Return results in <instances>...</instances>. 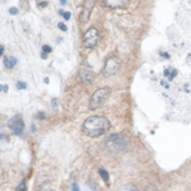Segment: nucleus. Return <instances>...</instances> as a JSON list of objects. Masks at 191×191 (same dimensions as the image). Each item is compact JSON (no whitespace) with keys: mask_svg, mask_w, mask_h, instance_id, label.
<instances>
[{"mask_svg":"<svg viewBox=\"0 0 191 191\" xmlns=\"http://www.w3.org/2000/svg\"><path fill=\"white\" fill-rule=\"evenodd\" d=\"M110 121L103 116H92L88 117L83 122L82 130L89 138H97V136L103 135L110 129Z\"/></svg>","mask_w":191,"mask_h":191,"instance_id":"1","label":"nucleus"},{"mask_svg":"<svg viewBox=\"0 0 191 191\" xmlns=\"http://www.w3.org/2000/svg\"><path fill=\"white\" fill-rule=\"evenodd\" d=\"M106 146L110 152L120 153L124 152L127 146V140L125 136L120 135V134H112L106 139Z\"/></svg>","mask_w":191,"mask_h":191,"instance_id":"2","label":"nucleus"},{"mask_svg":"<svg viewBox=\"0 0 191 191\" xmlns=\"http://www.w3.org/2000/svg\"><path fill=\"white\" fill-rule=\"evenodd\" d=\"M108 94H110V88H101L95 91L89 100V110H97L100 106H102V103L107 100Z\"/></svg>","mask_w":191,"mask_h":191,"instance_id":"3","label":"nucleus"},{"mask_svg":"<svg viewBox=\"0 0 191 191\" xmlns=\"http://www.w3.org/2000/svg\"><path fill=\"white\" fill-rule=\"evenodd\" d=\"M98 38H100V34H98L97 28H89L83 36V43L87 49H93L98 42Z\"/></svg>","mask_w":191,"mask_h":191,"instance_id":"4","label":"nucleus"},{"mask_svg":"<svg viewBox=\"0 0 191 191\" xmlns=\"http://www.w3.org/2000/svg\"><path fill=\"white\" fill-rule=\"evenodd\" d=\"M119 68H120V60H119V57L112 56V57H110V59H107V61H106V64H104L102 73H103L104 76H111V75L116 74L117 70H119Z\"/></svg>","mask_w":191,"mask_h":191,"instance_id":"5","label":"nucleus"},{"mask_svg":"<svg viewBox=\"0 0 191 191\" xmlns=\"http://www.w3.org/2000/svg\"><path fill=\"white\" fill-rule=\"evenodd\" d=\"M8 126H9V129L13 130V133L17 134V135H21L24 130V122H23V120H22L21 116L12 117L8 122Z\"/></svg>","mask_w":191,"mask_h":191,"instance_id":"6","label":"nucleus"},{"mask_svg":"<svg viewBox=\"0 0 191 191\" xmlns=\"http://www.w3.org/2000/svg\"><path fill=\"white\" fill-rule=\"evenodd\" d=\"M94 6V1L93 0H85L84 5H83L82 13H80V23H85L89 18V14H91L92 9Z\"/></svg>","mask_w":191,"mask_h":191,"instance_id":"7","label":"nucleus"},{"mask_svg":"<svg viewBox=\"0 0 191 191\" xmlns=\"http://www.w3.org/2000/svg\"><path fill=\"white\" fill-rule=\"evenodd\" d=\"M102 4L107 8L116 9V8H125L129 0H101Z\"/></svg>","mask_w":191,"mask_h":191,"instance_id":"8","label":"nucleus"},{"mask_svg":"<svg viewBox=\"0 0 191 191\" xmlns=\"http://www.w3.org/2000/svg\"><path fill=\"white\" fill-rule=\"evenodd\" d=\"M93 71H92L89 68H83L80 69V71H79V80L82 83H89L93 79Z\"/></svg>","mask_w":191,"mask_h":191,"instance_id":"9","label":"nucleus"},{"mask_svg":"<svg viewBox=\"0 0 191 191\" xmlns=\"http://www.w3.org/2000/svg\"><path fill=\"white\" fill-rule=\"evenodd\" d=\"M163 74H164L166 78H168V79L171 80V79H173L175 76L177 75V70H176V69H173V68H167V69L164 70Z\"/></svg>","mask_w":191,"mask_h":191,"instance_id":"10","label":"nucleus"},{"mask_svg":"<svg viewBox=\"0 0 191 191\" xmlns=\"http://www.w3.org/2000/svg\"><path fill=\"white\" fill-rule=\"evenodd\" d=\"M17 64V59L15 57H13V56H10V57H6V59L4 60V65H5V68H8V69H12L13 66Z\"/></svg>","mask_w":191,"mask_h":191,"instance_id":"11","label":"nucleus"},{"mask_svg":"<svg viewBox=\"0 0 191 191\" xmlns=\"http://www.w3.org/2000/svg\"><path fill=\"white\" fill-rule=\"evenodd\" d=\"M117 191H139V189L133 183H126V185H122Z\"/></svg>","mask_w":191,"mask_h":191,"instance_id":"12","label":"nucleus"},{"mask_svg":"<svg viewBox=\"0 0 191 191\" xmlns=\"http://www.w3.org/2000/svg\"><path fill=\"white\" fill-rule=\"evenodd\" d=\"M100 175H101V177L103 178L104 182H108V180H110V176H108V173H107L106 170H103V168H100Z\"/></svg>","mask_w":191,"mask_h":191,"instance_id":"13","label":"nucleus"},{"mask_svg":"<svg viewBox=\"0 0 191 191\" xmlns=\"http://www.w3.org/2000/svg\"><path fill=\"white\" fill-rule=\"evenodd\" d=\"M17 190H18V191H25V180L22 181L21 185H19V186L17 187Z\"/></svg>","mask_w":191,"mask_h":191,"instance_id":"14","label":"nucleus"},{"mask_svg":"<svg viewBox=\"0 0 191 191\" xmlns=\"http://www.w3.org/2000/svg\"><path fill=\"white\" fill-rule=\"evenodd\" d=\"M25 83H23V82H17V88L18 89H25Z\"/></svg>","mask_w":191,"mask_h":191,"instance_id":"15","label":"nucleus"},{"mask_svg":"<svg viewBox=\"0 0 191 191\" xmlns=\"http://www.w3.org/2000/svg\"><path fill=\"white\" fill-rule=\"evenodd\" d=\"M57 25H59V28H60V30H61V31H64V32H65V31H68V27H66V25L64 24V23H61V22H60V23L57 24Z\"/></svg>","mask_w":191,"mask_h":191,"instance_id":"16","label":"nucleus"},{"mask_svg":"<svg viewBox=\"0 0 191 191\" xmlns=\"http://www.w3.org/2000/svg\"><path fill=\"white\" fill-rule=\"evenodd\" d=\"M42 50H43V52H51V47L49 46V45H45V46L42 47Z\"/></svg>","mask_w":191,"mask_h":191,"instance_id":"17","label":"nucleus"},{"mask_svg":"<svg viewBox=\"0 0 191 191\" xmlns=\"http://www.w3.org/2000/svg\"><path fill=\"white\" fill-rule=\"evenodd\" d=\"M9 13H10V14H17L18 9L17 8H10V9H9Z\"/></svg>","mask_w":191,"mask_h":191,"instance_id":"18","label":"nucleus"},{"mask_svg":"<svg viewBox=\"0 0 191 191\" xmlns=\"http://www.w3.org/2000/svg\"><path fill=\"white\" fill-rule=\"evenodd\" d=\"M70 13L69 12H66V13H64V19H66V21H68V19H70Z\"/></svg>","mask_w":191,"mask_h":191,"instance_id":"19","label":"nucleus"},{"mask_svg":"<svg viewBox=\"0 0 191 191\" xmlns=\"http://www.w3.org/2000/svg\"><path fill=\"white\" fill-rule=\"evenodd\" d=\"M145 191H158V190L155 189L154 186H148V187H146V190H145Z\"/></svg>","mask_w":191,"mask_h":191,"instance_id":"20","label":"nucleus"},{"mask_svg":"<svg viewBox=\"0 0 191 191\" xmlns=\"http://www.w3.org/2000/svg\"><path fill=\"white\" fill-rule=\"evenodd\" d=\"M73 191H80V190H79V187H78V185H76V183H73Z\"/></svg>","mask_w":191,"mask_h":191,"instance_id":"21","label":"nucleus"},{"mask_svg":"<svg viewBox=\"0 0 191 191\" xmlns=\"http://www.w3.org/2000/svg\"><path fill=\"white\" fill-rule=\"evenodd\" d=\"M47 5V3L46 1H41V3H38V6H46Z\"/></svg>","mask_w":191,"mask_h":191,"instance_id":"22","label":"nucleus"},{"mask_svg":"<svg viewBox=\"0 0 191 191\" xmlns=\"http://www.w3.org/2000/svg\"><path fill=\"white\" fill-rule=\"evenodd\" d=\"M161 55H162V56H164V57H168V59H170V54H167V52H161Z\"/></svg>","mask_w":191,"mask_h":191,"instance_id":"23","label":"nucleus"},{"mask_svg":"<svg viewBox=\"0 0 191 191\" xmlns=\"http://www.w3.org/2000/svg\"><path fill=\"white\" fill-rule=\"evenodd\" d=\"M1 91H3V92H6V91H8V85H1Z\"/></svg>","mask_w":191,"mask_h":191,"instance_id":"24","label":"nucleus"},{"mask_svg":"<svg viewBox=\"0 0 191 191\" xmlns=\"http://www.w3.org/2000/svg\"><path fill=\"white\" fill-rule=\"evenodd\" d=\"M0 54H1V55L4 54V46H0Z\"/></svg>","mask_w":191,"mask_h":191,"instance_id":"25","label":"nucleus"},{"mask_svg":"<svg viewBox=\"0 0 191 191\" xmlns=\"http://www.w3.org/2000/svg\"><path fill=\"white\" fill-rule=\"evenodd\" d=\"M60 3H61L63 5H65L66 4V0H60Z\"/></svg>","mask_w":191,"mask_h":191,"instance_id":"26","label":"nucleus"}]
</instances>
